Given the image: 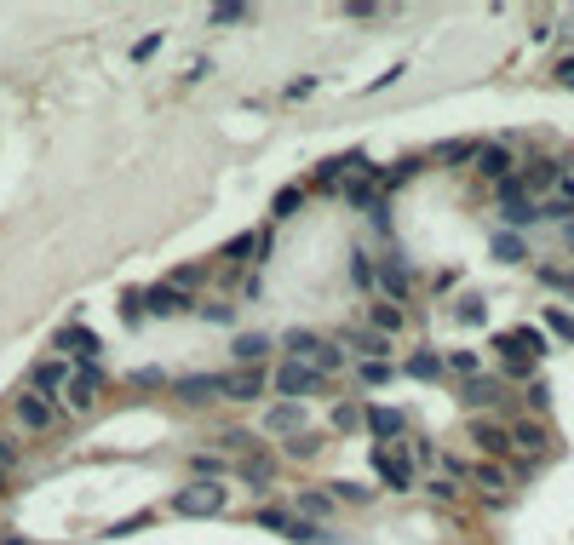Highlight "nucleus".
Segmentation results:
<instances>
[{"label": "nucleus", "instance_id": "nucleus-1", "mask_svg": "<svg viewBox=\"0 0 574 545\" xmlns=\"http://www.w3.org/2000/svg\"><path fill=\"white\" fill-rule=\"evenodd\" d=\"M224 500H230L224 488L202 477V482H190V488H178V494H173V511H178V517H219Z\"/></svg>", "mask_w": 574, "mask_h": 545}, {"label": "nucleus", "instance_id": "nucleus-2", "mask_svg": "<svg viewBox=\"0 0 574 545\" xmlns=\"http://www.w3.org/2000/svg\"><path fill=\"white\" fill-rule=\"evenodd\" d=\"M98 391H104V373H98V362H81V368H69L64 408H69V413H86V408L98 402Z\"/></svg>", "mask_w": 574, "mask_h": 545}, {"label": "nucleus", "instance_id": "nucleus-3", "mask_svg": "<svg viewBox=\"0 0 574 545\" xmlns=\"http://www.w3.org/2000/svg\"><path fill=\"white\" fill-rule=\"evenodd\" d=\"M276 391L287 396V402H304V396L322 391V373L311 368V362H282V368H276Z\"/></svg>", "mask_w": 574, "mask_h": 545}, {"label": "nucleus", "instance_id": "nucleus-4", "mask_svg": "<svg viewBox=\"0 0 574 545\" xmlns=\"http://www.w3.org/2000/svg\"><path fill=\"white\" fill-rule=\"evenodd\" d=\"M52 351H64V356H81V362H98V351H104V344H98V333H93L86 322H64L58 333H52Z\"/></svg>", "mask_w": 574, "mask_h": 545}, {"label": "nucleus", "instance_id": "nucleus-5", "mask_svg": "<svg viewBox=\"0 0 574 545\" xmlns=\"http://www.w3.org/2000/svg\"><path fill=\"white\" fill-rule=\"evenodd\" d=\"M373 471H380L385 488H414V460L397 448H373Z\"/></svg>", "mask_w": 574, "mask_h": 545}, {"label": "nucleus", "instance_id": "nucleus-6", "mask_svg": "<svg viewBox=\"0 0 574 545\" xmlns=\"http://www.w3.org/2000/svg\"><path fill=\"white\" fill-rule=\"evenodd\" d=\"M259 522H264L271 534H287V540H299V545H322V540H328V534L316 529V522H293L287 511H259Z\"/></svg>", "mask_w": 574, "mask_h": 545}, {"label": "nucleus", "instance_id": "nucleus-7", "mask_svg": "<svg viewBox=\"0 0 574 545\" xmlns=\"http://www.w3.org/2000/svg\"><path fill=\"white\" fill-rule=\"evenodd\" d=\"M17 420H24L29 431H52L58 425V408H52V396H17Z\"/></svg>", "mask_w": 574, "mask_h": 545}, {"label": "nucleus", "instance_id": "nucleus-8", "mask_svg": "<svg viewBox=\"0 0 574 545\" xmlns=\"http://www.w3.org/2000/svg\"><path fill=\"white\" fill-rule=\"evenodd\" d=\"M173 396H184V402H207V396H224V373H195V379H173Z\"/></svg>", "mask_w": 574, "mask_h": 545}, {"label": "nucleus", "instance_id": "nucleus-9", "mask_svg": "<svg viewBox=\"0 0 574 545\" xmlns=\"http://www.w3.org/2000/svg\"><path fill=\"white\" fill-rule=\"evenodd\" d=\"M64 385H69V368H64V362H35V368H29V391H35V396H52V391L64 396Z\"/></svg>", "mask_w": 574, "mask_h": 545}, {"label": "nucleus", "instance_id": "nucleus-10", "mask_svg": "<svg viewBox=\"0 0 574 545\" xmlns=\"http://www.w3.org/2000/svg\"><path fill=\"white\" fill-rule=\"evenodd\" d=\"M224 396H230V402H259V396H264V373L259 368L224 373Z\"/></svg>", "mask_w": 574, "mask_h": 545}, {"label": "nucleus", "instance_id": "nucleus-11", "mask_svg": "<svg viewBox=\"0 0 574 545\" xmlns=\"http://www.w3.org/2000/svg\"><path fill=\"white\" fill-rule=\"evenodd\" d=\"M144 304H150V316H184L190 311V293H178V287L167 282V287H150Z\"/></svg>", "mask_w": 574, "mask_h": 545}, {"label": "nucleus", "instance_id": "nucleus-12", "mask_svg": "<svg viewBox=\"0 0 574 545\" xmlns=\"http://www.w3.org/2000/svg\"><path fill=\"white\" fill-rule=\"evenodd\" d=\"M477 173L506 184V178H511V150H506V144H482V150H477Z\"/></svg>", "mask_w": 574, "mask_h": 545}, {"label": "nucleus", "instance_id": "nucleus-13", "mask_svg": "<svg viewBox=\"0 0 574 545\" xmlns=\"http://www.w3.org/2000/svg\"><path fill=\"white\" fill-rule=\"evenodd\" d=\"M471 442H477L482 453H511V431H506V425L477 420V425H471Z\"/></svg>", "mask_w": 574, "mask_h": 545}, {"label": "nucleus", "instance_id": "nucleus-14", "mask_svg": "<svg viewBox=\"0 0 574 545\" xmlns=\"http://www.w3.org/2000/svg\"><path fill=\"white\" fill-rule=\"evenodd\" d=\"M311 368H316L322 379H328V373H339V368H345V344L322 339V344H316V351H311Z\"/></svg>", "mask_w": 574, "mask_h": 545}, {"label": "nucleus", "instance_id": "nucleus-15", "mask_svg": "<svg viewBox=\"0 0 574 545\" xmlns=\"http://www.w3.org/2000/svg\"><path fill=\"white\" fill-rule=\"evenodd\" d=\"M264 356H271V339H264V333H242L236 339V362H242V368H259Z\"/></svg>", "mask_w": 574, "mask_h": 545}, {"label": "nucleus", "instance_id": "nucleus-16", "mask_svg": "<svg viewBox=\"0 0 574 545\" xmlns=\"http://www.w3.org/2000/svg\"><path fill=\"white\" fill-rule=\"evenodd\" d=\"M368 431L380 436V442H391V436H402V413L397 408H373L368 413Z\"/></svg>", "mask_w": 574, "mask_h": 545}, {"label": "nucleus", "instance_id": "nucleus-17", "mask_svg": "<svg viewBox=\"0 0 574 545\" xmlns=\"http://www.w3.org/2000/svg\"><path fill=\"white\" fill-rule=\"evenodd\" d=\"M500 396H506L500 379H471V385H465V402L471 408H489V402H500Z\"/></svg>", "mask_w": 574, "mask_h": 545}, {"label": "nucleus", "instance_id": "nucleus-18", "mask_svg": "<svg viewBox=\"0 0 574 545\" xmlns=\"http://www.w3.org/2000/svg\"><path fill=\"white\" fill-rule=\"evenodd\" d=\"M523 190H546V184H558V161H529V173L517 178Z\"/></svg>", "mask_w": 574, "mask_h": 545}, {"label": "nucleus", "instance_id": "nucleus-19", "mask_svg": "<svg viewBox=\"0 0 574 545\" xmlns=\"http://www.w3.org/2000/svg\"><path fill=\"white\" fill-rule=\"evenodd\" d=\"M380 287H385L391 299H408V264H397V259L380 264Z\"/></svg>", "mask_w": 574, "mask_h": 545}, {"label": "nucleus", "instance_id": "nucleus-20", "mask_svg": "<svg viewBox=\"0 0 574 545\" xmlns=\"http://www.w3.org/2000/svg\"><path fill=\"white\" fill-rule=\"evenodd\" d=\"M351 167H362V155H333V161H322V173H316V184H339Z\"/></svg>", "mask_w": 574, "mask_h": 545}, {"label": "nucleus", "instance_id": "nucleus-21", "mask_svg": "<svg viewBox=\"0 0 574 545\" xmlns=\"http://www.w3.org/2000/svg\"><path fill=\"white\" fill-rule=\"evenodd\" d=\"M264 425L271 431H299V402H276L271 413H264Z\"/></svg>", "mask_w": 574, "mask_h": 545}, {"label": "nucleus", "instance_id": "nucleus-22", "mask_svg": "<svg viewBox=\"0 0 574 545\" xmlns=\"http://www.w3.org/2000/svg\"><path fill=\"white\" fill-rule=\"evenodd\" d=\"M299 202H304V190H299V184L276 190V202H271V218H293V213H299Z\"/></svg>", "mask_w": 574, "mask_h": 545}, {"label": "nucleus", "instance_id": "nucleus-23", "mask_svg": "<svg viewBox=\"0 0 574 545\" xmlns=\"http://www.w3.org/2000/svg\"><path fill=\"white\" fill-rule=\"evenodd\" d=\"M408 373H414V379H437V373H442V356H437V351L408 356Z\"/></svg>", "mask_w": 574, "mask_h": 545}, {"label": "nucleus", "instance_id": "nucleus-24", "mask_svg": "<svg viewBox=\"0 0 574 545\" xmlns=\"http://www.w3.org/2000/svg\"><path fill=\"white\" fill-rule=\"evenodd\" d=\"M397 327H402L397 304H373V333H397Z\"/></svg>", "mask_w": 574, "mask_h": 545}, {"label": "nucleus", "instance_id": "nucleus-25", "mask_svg": "<svg viewBox=\"0 0 574 545\" xmlns=\"http://www.w3.org/2000/svg\"><path fill=\"white\" fill-rule=\"evenodd\" d=\"M144 316H150V304H144V293H121V322L138 327Z\"/></svg>", "mask_w": 574, "mask_h": 545}, {"label": "nucleus", "instance_id": "nucleus-26", "mask_svg": "<svg viewBox=\"0 0 574 545\" xmlns=\"http://www.w3.org/2000/svg\"><path fill=\"white\" fill-rule=\"evenodd\" d=\"M414 173H420V161H397L391 173H380V190H397V184H408Z\"/></svg>", "mask_w": 574, "mask_h": 545}, {"label": "nucleus", "instance_id": "nucleus-27", "mask_svg": "<svg viewBox=\"0 0 574 545\" xmlns=\"http://www.w3.org/2000/svg\"><path fill=\"white\" fill-rule=\"evenodd\" d=\"M373 276H380V270H373L368 253H351V282H356V287H373Z\"/></svg>", "mask_w": 574, "mask_h": 545}, {"label": "nucleus", "instance_id": "nucleus-28", "mask_svg": "<svg viewBox=\"0 0 574 545\" xmlns=\"http://www.w3.org/2000/svg\"><path fill=\"white\" fill-rule=\"evenodd\" d=\"M356 351H362L368 362H380V356L391 351V339H385V333H356Z\"/></svg>", "mask_w": 574, "mask_h": 545}, {"label": "nucleus", "instance_id": "nucleus-29", "mask_svg": "<svg viewBox=\"0 0 574 545\" xmlns=\"http://www.w3.org/2000/svg\"><path fill=\"white\" fill-rule=\"evenodd\" d=\"M511 442H523V448H546V425H534V420H523L511 431Z\"/></svg>", "mask_w": 574, "mask_h": 545}, {"label": "nucleus", "instance_id": "nucleus-30", "mask_svg": "<svg viewBox=\"0 0 574 545\" xmlns=\"http://www.w3.org/2000/svg\"><path fill=\"white\" fill-rule=\"evenodd\" d=\"M247 17H253V12H247L242 0H224V6H213V24H247Z\"/></svg>", "mask_w": 574, "mask_h": 545}, {"label": "nucleus", "instance_id": "nucleus-31", "mask_svg": "<svg viewBox=\"0 0 574 545\" xmlns=\"http://www.w3.org/2000/svg\"><path fill=\"white\" fill-rule=\"evenodd\" d=\"M494 259L517 264V259H523V242H517V235H494Z\"/></svg>", "mask_w": 574, "mask_h": 545}, {"label": "nucleus", "instance_id": "nucleus-32", "mask_svg": "<svg viewBox=\"0 0 574 545\" xmlns=\"http://www.w3.org/2000/svg\"><path fill=\"white\" fill-rule=\"evenodd\" d=\"M477 150H482V144L460 138V144H442V161H477Z\"/></svg>", "mask_w": 574, "mask_h": 545}, {"label": "nucleus", "instance_id": "nucleus-33", "mask_svg": "<svg viewBox=\"0 0 574 545\" xmlns=\"http://www.w3.org/2000/svg\"><path fill=\"white\" fill-rule=\"evenodd\" d=\"M471 477H477L482 488H489V494H500V488H506V471H494V465H477Z\"/></svg>", "mask_w": 574, "mask_h": 545}, {"label": "nucleus", "instance_id": "nucleus-34", "mask_svg": "<svg viewBox=\"0 0 574 545\" xmlns=\"http://www.w3.org/2000/svg\"><path fill=\"white\" fill-rule=\"evenodd\" d=\"M299 511H311V517H328V511H333V500H328V494H299Z\"/></svg>", "mask_w": 574, "mask_h": 545}, {"label": "nucleus", "instance_id": "nucleus-35", "mask_svg": "<svg viewBox=\"0 0 574 545\" xmlns=\"http://www.w3.org/2000/svg\"><path fill=\"white\" fill-rule=\"evenodd\" d=\"M442 362H448V368H454V373H477V356H471V351H448Z\"/></svg>", "mask_w": 574, "mask_h": 545}, {"label": "nucleus", "instance_id": "nucleus-36", "mask_svg": "<svg viewBox=\"0 0 574 545\" xmlns=\"http://www.w3.org/2000/svg\"><path fill=\"white\" fill-rule=\"evenodd\" d=\"M460 322H471V327L482 322V299H477V293H465V299H460Z\"/></svg>", "mask_w": 574, "mask_h": 545}, {"label": "nucleus", "instance_id": "nucleus-37", "mask_svg": "<svg viewBox=\"0 0 574 545\" xmlns=\"http://www.w3.org/2000/svg\"><path fill=\"white\" fill-rule=\"evenodd\" d=\"M546 322H551V327H558V333H563V339H574V316H569V311H558V304H551V311H546Z\"/></svg>", "mask_w": 574, "mask_h": 545}, {"label": "nucleus", "instance_id": "nucleus-38", "mask_svg": "<svg viewBox=\"0 0 574 545\" xmlns=\"http://www.w3.org/2000/svg\"><path fill=\"white\" fill-rule=\"evenodd\" d=\"M287 453H293V460H311V453H316V436H293Z\"/></svg>", "mask_w": 574, "mask_h": 545}, {"label": "nucleus", "instance_id": "nucleus-39", "mask_svg": "<svg viewBox=\"0 0 574 545\" xmlns=\"http://www.w3.org/2000/svg\"><path fill=\"white\" fill-rule=\"evenodd\" d=\"M362 379H368V385H385L391 368H385V362H362Z\"/></svg>", "mask_w": 574, "mask_h": 545}, {"label": "nucleus", "instance_id": "nucleus-40", "mask_svg": "<svg viewBox=\"0 0 574 545\" xmlns=\"http://www.w3.org/2000/svg\"><path fill=\"white\" fill-rule=\"evenodd\" d=\"M333 488H339V494H333V500H356V505H362V500H368V488H356V482H333Z\"/></svg>", "mask_w": 574, "mask_h": 545}, {"label": "nucleus", "instance_id": "nucleus-41", "mask_svg": "<svg viewBox=\"0 0 574 545\" xmlns=\"http://www.w3.org/2000/svg\"><path fill=\"white\" fill-rule=\"evenodd\" d=\"M546 282H551V287H569V293H574V270H546Z\"/></svg>", "mask_w": 574, "mask_h": 545}, {"label": "nucleus", "instance_id": "nucleus-42", "mask_svg": "<svg viewBox=\"0 0 574 545\" xmlns=\"http://www.w3.org/2000/svg\"><path fill=\"white\" fill-rule=\"evenodd\" d=\"M12 460H17V453H12V442H6V436H0V471H12Z\"/></svg>", "mask_w": 574, "mask_h": 545}, {"label": "nucleus", "instance_id": "nucleus-43", "mask_svg": "<svg viewBox=\"0 0 574 545\" xmlns=\"http://www.w3.org/2000/svg\"><path fill=\"white\" fill-rule=\"evenodd\" d=\"M558 75H563V86H574V64H563V69H558Z\"/></svg>", "mask_w": 574, "mask_h": 545}, {"label": "nucleus", "instance_id": "nucleus-44", "mask_svg": "<svg viewBox=\"0 0 574 545\" xmlns=\"http://www.w3.org/2000/svg\"><path fill=\"white\" fill-rule=\"evenodd\" d=\"M0 545H24V540H17V534H12V540H0Z\"/></svg>", "mask_w": 574, "mask_h": 545}, {"label": "nucleus", "instance_id": "nucleus-45", "mask_svg": "<svg viewBox=\"0 0 574 545\" xmlns=\"http://www.w3.org/2000/svg\"><path fill=\"white\" fill-rule=\"evenodd\" d=\"M569 247H574V224H569Z\"/></svg>", "mask_w": 574, "mask_h": 545}, {"label": "nucleus", "instance_id": "nucleus-46", "mask_svg": "<svg viewBox=\"0 0 574 545\" xmlns=\"http://www.w3.org/2000/svg\"><path fill=\"white\" fill-rule=\"evenodd\" d=\"M0 488H6V471H0Z\"/></svg>", "mask_w": 574, "mask_h": 545}, {"label": "nucleus", "instance_id": "nucleus-47", "mask_svg": "<svg viewBox=\"0 0 574 545\" xmlns=\"http://www.w3.org/2000/svg\"><path fill=\"white\" fill-rule=\"evenodd\" d=\"M322 545H333V540H322Z\"/></svg>", "mask_w": 574, "mask_h": 545}]
</instances>
